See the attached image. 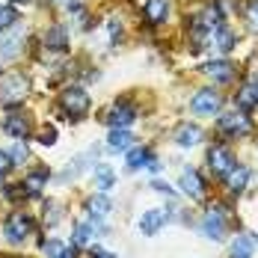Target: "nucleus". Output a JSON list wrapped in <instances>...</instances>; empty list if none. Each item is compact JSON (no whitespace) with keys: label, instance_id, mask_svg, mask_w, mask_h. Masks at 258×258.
Returning a JSON list of instances; mask_svg holds the SVG:
<instances>
[{"label":"nucleus","instance_id":"32","mask_svg":"<svg viewBox=\"0 0 258 258\" xmlns=\"http://www.w3.org/2000/svg\"><path fill=\"white\" fill-rule=\"evenodd\" d=\"M92 258H116V255H113V252H107V249H98V246H95V249H92Z\"/></svg>","mask_w":258,"mask_h":258},{"label":"nucleus","instance_id":"16","mask_svg":"<svg viewBox=\"0 0 258 258\" xmlns=\"http://www.w3.org/2000/svg\"><path fill=\"white\" fill-rule=\"evenodd\" d=\"M163 223H166V211L152 208V211L143 214V220H140V232L143 234H157V229H160Z\"/></svg>","mask_w":258,"mask_h":258},{"label":"nucleus","instance_id":"28","mask_svg":"<svg viewBox=\"0 0 258 258\" xmlns=\"http://www.w3.org/2000/svg\"><path fill=\"white\" fill-rule=\"evenodd\" d=\"M9 160H12V166H21L27 160V146L24 140H15V146H12V152H9Z\"/></svg>","mask_w":258,"mask_h":258},{"label":"nucleus","instance_id":"2","mask_svg":"<svg viewBox=\"0 0 258 258\" xmlns=\"http://www.w3.org/2000/svg\"><path fill=\"white\" fill-rule=\"evenodd\" d=\"M59 107L69 119H83L89 113V92L83 86H66L59 92Z\"/></svg>","mask_w":258,"mask_h":258},{"label":"nucleus","instance_id":"18","mask_svg":"<svg viewBox=\"0 0 258 258\" xmlns=\"http://www.w3.org/2000/svg\"><path fill=\"white\" fill-rule=\"evenodd\" d=\"M246 181H249V169L246 166H234L232 172L226 175V187L232 193H240V190H246Z\"/></svg>","mask_w":258,"mask_h":258},{"label":"nucleus","instance_id":"31","mask_svg":"<svg viewBox=\"0 0 258 258\" xmlns=\"http://www.w3.org/2000/svg\"><path fill=\"white\" fill-rule=\"evenodd\" d=\"M9 166H12L9 155H6V152H0V175H3V172H9Z\"/></svg>","mask_w":258,"mask_h":258},{"label":"nucleus","instance_id":"25","mask_svg":"<svg viewBox=\"0 0 258 258\" xmlns=\"http://www.w3.org/2000/svg\"><path fill=\"white\" fill-rule=\"evenodd\" d=\"M92 232H95V223H78V226H75V243H78V246L89 243V240H92Z\"/></svg>","mask_w":258,"mask_h":258},{"label":"nucleus","instance_id":"33","mask_svg":"<svg viewBox=\"0 0 258 258\" xmlns=\"http://www.w3.org/2000/svg\"><path fill=\"white\" fill-rule=\"evenodd\" d=\"M45 220H48V223H56V220H59V211H56V205H51V217H45Z\"/></svg>","mask_w":258,"mask_h":258},{"label":"nucleus","instance_id":"6","mask_svg":"<svg viewBox=\"0 0 258 258\" xmlns=\"http://www.w3.org/2000/svg\"><path fill=\"white\" fill-rule=\"evenodd\" d=\"M208 163H211V169H214V175H229L234 169V155L226 149V146H214L211 152H208Z\"/></svg>","mask_w":258,"mask_h":258},{"label":"nucleus","instance_id":"19","mask_svg":"<svg viewBox=\"0 0 258 258\" xmlns=\"http://www.w3.org/2000/svg\"><path fill=\"white\" fill-rule=\"evenodd\" d=\"M175 140H178L181 149H190V146H196L199 140H202V131L196 128V125H181L175 131Z\"/></svg>","mask_w":258,"mask_h":258},{"label":"nucleus","instance_id":"3","mask_svg":"<svg viewBox=\"0 0 258 258\" xmlns=\"http://www.w3.org/2000/svg\"><path fill=\"white\" fill-rule=\"evenodd\" d=\"M3 234H6V240H9L12 246H18V243H24L27 237L33 234V220L27 217L24 211H15V214L6 220V226H3Z\"/></svg>","mask_w":258,"mask_h":258},{"label":"nucleus","instance_id":"30","mask_svg":"<svg viewBox=\"0 0 258 258\" xmlns=\"http://www.w3.org/2000/svg\"><path fill=\"white\" fill-rule=\"evenodd\" d=\"M39 143H42V146H53V143H56V131L53 128L39 131Z\"/></svg>","mask_w":258,"mask_h":258},{"label":"nucleus","instance_id":"14","mask_svg":"<svg viewBox=\"0 0 258 258\" xmlns=\"http://www.w3.org/2000/svg\"><path fill=\"white\" fill-rule=\"evenodd\" d=\"M205 75L214 80V83H229V80L234 78V66L229 59H214V62L205 66Z\"/></svg>","mask_w":258,"mask_h":258},{"label":"nucleus","instance_id":"9","mask_svg":"<svg viewBox=\"0 0 258 258\" xmlns=\"http://www.w3.org/2000/svg\"><path fill=\"white\" fill-rule=\"evenodd\" d=\"M21 42H24V33H21L18 27L0 33V56H3V59H15V56L21 53Z\"/></svg>","mask_w":258,"mask_h":258},{"label":"nucleus","instance_id":"10","mask_svg":"<svg viewBox=\"0 0 258 258\" xmlns=\"http://www.w3.org/2000/svg\"><path fill=\"white\" fill-rule=\"evenodd\" d=\"M134 119H137V110H134L131 104H116V107H110L107 116H104V122H107L113 131L116 128H128Z\"/></svg>","mask_w":258,"mask_h":258},{"label":"nucleus","instance_id":"29","mask_svg":"<svg viewBox=\"0 0 258 258\" xmlns=\"http://www.w3.org/2000/svg\"><path fill=\"white\" fill-rule=\"evenodd\" d=\"M42 181H45V172H36V175H30V178L24 181V187H27V196H36V193L42 190Z\"/></svg>","mask_w":258,"mask_h":258},{"label":"nucleus","instance_id":"17","mask_svg":"<svg viewBox=\"0 0 258 258\" xmlns=\"http://www.w3.org/2000/svg\"><path fill=\"white\" fill-rule=\"evenodd\" d=\"M255 252V240L249 234H237L232 240V258H252Z\"/></svg>","mask_w":258,"mask_h":258},{"label":"nucleus","instance_id":"13","mask_svg":"<svg viewBox=\"0 0 258 258\" xmlns=\"http://www.w3.org/2000/svg\"><path fill=\"white\" fill-rule=\"evenodd\" d=\"M181 187H184V193L190 199H205V184H202L196 169H184L181 172Z\"/></svg>","mask_w":258,"mask_h":258},{"label":"nucleus","instance_id":"27","mask_svg":"<svg viewBox=\"0 0 258 258\" xmlns=\"http://www.w3.org/2000/svg\"><path fill=\"white\" fill-rule=\"evenodd\" d=\"M243 18H246V27H249L252 33H258V0H249V3H246Z\"/></svg>","mask_w":258,"mask_h":258},{"label":"nucleus","instance_id":"8","mask_svg":"<svg viewBox=\"0 0 258 258\" xmlns=\"http://www.w3.org/2000/svg\"><path fill=\"white\" fill-rule=\"evenodd\" d=\"M3 131L9 134V137H15V140H27L30 137V131H33V122H30V116L27 113H9L6 119H3Z\"/></svg>","mask_w":258,"mask_h":258},{"label":"nucleus","instance_id":"24","mask_svg":"<svg viewBox=\"0 0 258 258\" xmlns=\"http://www.w3.org/2000/svg\"><path fill=\"white\" fill-rule=\"evenodd\" d=\"M95 187H98L101 193H107V190L113 187V169H110V166H98V169H95Z\"/></svg>","mask_w":258,"mask_h":258},{"label":"nucleus","instance_id":"11","mask_svg":"<svg viewBox=\"0 0 258 258\" xmlns=\"http://www.w3.org/2000/svg\"><path fill=\"white\" fill-rule=\"evenodd\" d=\"M42 45H45L48 51L62 53L66 48H69V30H66L62 24H53V27H48V30L42 33Z\"/></svg>","mask_w":258,"mask_h":258},{"label":"nucleus","instance_id":"7","mask_svg":"<svg viewBox=\"0 0 258 258\" xmlns=\"http://www.w3.org/2000/svg\"><path fill=\"white\" fill-rule=\"evenodd\" d=\"M202 232H205L208 237H214V240H220V237L226 234V208L214 205L208 211L205 220H202Z\"/></svg>","mask_w":258,"mask_h":258},{"label":"nucleus","instance_id":"34","mask_svg":"<svg viewBox=\"0 0 258 258\" xmlns=\"http://www.w3.org/2000/svg\"><path fill=\"white\" fill-rule=\"evenodd\" d=\"M48 3H53V6H69V9H72L75 0H48Z\"/></svg>","mask_w":258,"mask_h":258},{"label":"nucleus","instance_id":"35","mask_svg":"<svg viewBox=\"0 0 258 258\" xmlns=\"http://www.w3.org/2000/svg\"><path fill=\"white\" fill-rule=\"evenodd\" d=\"M12 3H30V0H12Z\"/></svg>","mask_w":258,"mask_h":258},{"label":"nucleus","instance_id":"15","mask_svg":"<svg viewBox=\"0 0 258 258\" xmlns=\"http://www.w3.org/2000/svg\"><path fill=\"white\" fill-rule=\"evenodd\" d=\"M234 101L240 104L243 110H252L258 107V78H249L243 86H240V92L234 95Z\"/></svg>","mask_w":258,"mask_h":258},{"label":"nucleus","instance_id":"1","mask_svg":"<svg viewBox=\"0 0 258 258\" xmlns=\"http://www.w3.org/2000/svg\"><path fill=\"white\" fill-rule=\"evenodd\" d=\"M30 92V80L21 72H6L0 75V104L3 107H18Z\"/></svg>","mask_w":258,"mask_h":258},{"label":"nucleus","instance_id":"23","mask_svg":"<svg viewBox=\"0 0 258 258\" xmlns=\"http://www.w3.org/2000/svg\"><path fill=\"white\" fill-rule=\"evenodd\" d=\"M42 252L48 258H69V246L59 243V240H45V243H42Z\"/></svg>","mask_w":258,"mask_h":258},{"label":"nucleus","instance_id":"22","mask_svg":"<svg viewBox=\"0 0 258 258\" xmlns=\"http://www.w3.org/2000/svg\"><path fill=\"white\" fill-rule=\"evenodd\" d=\"M149 163H152L149 149H134V152H128V166L131 169H140V166H149Z\"/></svg>","mask_w":258,"mask_h":258},{"label":"nucleus","instance_id":"20","mask_svg":"<svg viewBox=\"0 0 258 258\" xmlns=\"http://www.w3.org/2000/svg\"><path fill=\"white\" fill-rule=\"evenodd\" d=\"M131 140H134V137H131L125 128H116L113 134H110V143H107V149H110V152H125V149L131 146Z\"/></svg>","mask_w":258,"mask_h":258},{"label":"nucleus","instance_id":"5","mask_svg":"<svg viewBox=\"0 0 258 258\" xmlns=\"http://www.w3.org/2000/svg\"><path fill=\"white\" fill-rule=\"evenodd\" d=\"M220 131L223 134H232V137H246L252 131V122L243 113H223L220 116Z\"/></svg>","mask_w":258,"mask_h":258},{"label":"nucleus","instance_id":"21","mask_svg":"<svg viewBox=\"0 0 258 258\" xmlns=\"http://www.w3.org/2000/svg\"><path fill=\"white\" fill-rule=\"evenodd\" d=\"M15 24H18V12H15V6H0V33L12 30Z\"/></svg>","mask_w":258,"mask_h":258},{"label":"nucleus","instance_id":"12","mask_svg":"<svg viewBox=\"0 0 258 258\" xmlns=\"http://www.w3.org/2000/svg\"><path fill=\"white\" fill-rule=\"evenodd\" d=\"M140 9L149 24H163L169 15V0H140Z\"/></svg>","mask_w":258,"mask_h":258},{"label":"nucleus","instance_id":"4","mask_svg":"<svg viewBox=\"0 0 258 258\" xmlns=\"http://www.w3.org/2000/svg\"><path fill=\"white\" fill-rule=\"evenodd\" d=\"M220 92H214V89H199L196 95H193V101H190V110L196 113V116H214L217 110H220Z\"/></svg>","mask_w":258,"mask_h":258},{"label":"nucleus","instance_id":"26","mask_svg":"<svg viewBox=\"0 0 258 258\" xmlns=\"http://www.w3.org/2000/svg\"><path fill=\"white\" fill-rule=\"evenodd\" d=\"M110 199H107V196H95V199H89V214H92V217H107V214H110Z\"/></svg>","mask_w":258,"mask_h":258}]
</instances>
